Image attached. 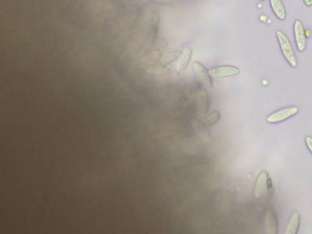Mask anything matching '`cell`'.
Segmentation results:
<instances>
[{"instance_id":"cell-1","label":"cell","mask_w":312,"mask_h":234,"mask_svg":"<svg viewBox=\"0 0 312 234\" xmlns=\"http://www.w3.org/2000/svg\"><path fill=\"white\" fill-rule=\"evenodd\" d=\"M276 36H277L278 42H279L282 55L289 64L294 68L297 65V61H296V55H295L294 50H293L289 38L281 31L276 32Z\"/></svg>"},{"instance_id":"cell-2","label":"cell","mask_w":312,"mask_h":234,"mask_svg":"<svg viewBox=\"0 0 312 234\" xmlns=\"http://www.w3.org/2000/svg\"><path fill=\"white\" fill-rule=\"evenodd\" d=\"M299 112V108L296 106L287 107L282 108L273 113L270 114L266 118V121L269 124H277L289 119Z\"/></svg>"},{"instance_id":"cell-3","label":"cell","mask_w":312,"mask_h":234,"mask_svg":"<svg viewBox=\"0 0 312 234\" xmlns=\"http://www.w3.org/2000/svg\"><path fill=\"white\" fill-rule=\"evenodd\" d=\"M209 75L216 78H223L237 75L240 74V69L233 66H221L209 69Z\"/></svg>"},{"instance_id":"cell-4","label":"cell","mask_w":312,"mask_h":234,"mask_svg":"<svg viewBox=\"0 0 312 234\" xmlns=\"http://www.w3.org/2000/svg\"><path fill=\"white\" fill-rule=\"evenodd\" d=\"M293 32H294L295 41L296 47L300 52H303L306 49L305 30L303 24L299 20H296L293 24Z\"/></svg>"},{"instance_id":"cell-5","label":"cell","mask_w":312,"mask_h":234,"mask_svg":"<svg viewBox=\"0 0 312 234\" xmlns=\"http://www.w3.org/2000/svg\"><path fill=\"white\" fill-rule=\"evenodd\" d=\"M268 173L266 171H261L254 184V197L255 199H260L265 194L268 186Z\"/></svg>"},{"instance_id":"cell-6","label":"cell","mask_w":312,"mask_h":234,"mask_svg":"<svg viewBox=\"0 0 312 234\" xmlns=\"http://www.w3.org/2000/svg\"><path fill=\"white\" fill-rule=\"evenodd\" d=\"M194 70H195V74H196L197 78L198 80L202 83L204 86L206 87H212V80L211 79V76L209 75V71L205 69L203 65L200 63H195L194 64Z\"/></svg>"},{"instance_id":"cell-7","label":"cell","mask_w":312,"mask_h":234,"mask_svg":"<svg viewBox=\"0 0 312 234\" xmlns=\"http://www.w3.org/2000/svg\"><path fill=\"white\" fill-rule=\"evenodd\" d=\"M265 230L268 233H276L277 232V219L275 211L272 209L267 211L265 217Z\"/></svg>"},{"instance_id":"cell-8","label":"cell","mask_w":312,"mask_h":234,"mask_svg":"<svg viewBox=\"0 0 312 234\" xmlns=\"http://www.w3.org/2000/svg\"><path fill=\"white\" fill-rule=\"evenodd\" d=\"M270 5L276 18L280 21H284L286 18V13L282 0H270Z\"/></svg>"},{"instance_id":"cell-9","label":"cell","mask_w":312,"mask_h":234,"mask_svg":"<svg viewBox=\"0 0 312 234\" xmlns=\"http://www.w3.org/2000/svg\"><path fill=\"white\" fill-rule=\"evenodd\" d=\"M191 50L189 48H185L183 50L182 55L180 56L179 60L177 62V66H176V70L177 71H182L184 69L188 67L190 60H191Z\"/></svg>"},{"instance_id":"cell-10","label":"cell","mask_w":312,"mask_h":234,"mask_svg":"<svg viewBox=\"0 0 312 234\" xmlns=\"http://www.w3.org/2000/svg\"><path fill=\"white\" fill-rule=\"evenodd\" d=\"M300 213L298 211L293 212L286 228V233L296 234L297 232L300 225Z\"/></svg>"},{"instance_id":"cell-11","label":"cell","mask_w":312,"mask_h":234,"mask_svg":"<svg viewBox=\"0 0 312 234\" xmlns=\"http://www.w3.org/2000/svg\"><path fill=\"white\" fill-rule=\"evenodd\" d=\"M219 113L216 111L215 112H212V113L209 114L206 118H205V122L204 124L206 125V126H211V125H213V124H216L218 120L219 119Z\"/></svg>"},{"instance_id":"cell-12","label":"cell","mask_w":312,"mask_h":234,"mask_svg":"<svg viewBox=\"0 0 312 234\" xmlns=\"http://www.w3.org/2000/svg\"><path fill=\"white\" fill-rule=\"evenodd\" d=\"M305 143L307 149L312 154V137L307 136L305 138Z\"/></svg>"},{"instance_id":"cell-13","label":"cell","mask_w":312,"mask_h":234,"mask_svg":"<svg viewBox=\"0 0 312 234\" xmlns=\"http://www.w3.org/2000/svg\"><path fill=\"white\" fill-rule=\"evenodd\" d=\"M303 1L307 7H312V0H303Z\"/></svg>"},{"instance_id":"cell-14","label":"cell","mask_w":312,"mask_h":234,"mask_svg":"<svg viewBox=\"0 0 312 234\" xmlns=\"http://www.w3.org/2000/svg\"><path fill=\"white\" fill-rule=\"evenodd\" d=\"M261 1H264V0H261Z\"/></svg>"}]
</instances>
